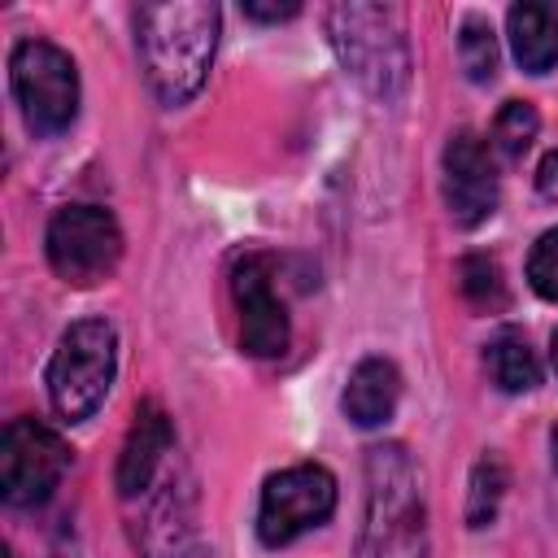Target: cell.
Instances as JSON below:
<instances>
[{
  "label": "cell",
  "mask_w": 558,
  "mask_h": 558,
  "mask_svg": "<svg viewBox=\"0 0 558 558\" xmlns=\"http://www.w3.org/2000/svg\"><path fill=\"white\" fill-rule=\"evenodd\" d=\"M218 4L205 0H166L140 4L135 44L144 61V78L161 105H187L209 74L218 48Z\"/></svg>",
  "instance_id": "1"
},
{
  "label": "cell",
  "mask_w": 558,
  "mask_h": 558,
  "mask_svg": "<svg viewBox=\"0 0 558 558\" xmlns=\"http://www.w3.org/2000/svg\"><path fill=\"white\" fill-rule=\"evenodd\" d=\"M427 506L418 493V471L405 445L366 449V506L357 532V558H427Z\"/></svg>",
  "instance_id": "2"
},
{
  "label": "cell",
  "mask_w": 558,
  "mask_h": 558,
  "mask_svg": "<svg viewBox=\"0 0 558 558\" xmlns=\"http://www.w3.org/2000/svg\"><path fill=\"white\" fill-rule=\"evenodd\" d=\"M327 35L340 65L353 74L362 92L392 105L410 87V44L401 26V9L392 4H331Z\"/></svg>",
  "instance_id": "3"
},
{
  "label": "cell",
  "mask_w": 558,
  "mask_h": 558,
  "mask_svg": "<svg viewBox=\"0 0 558 558\" xmlns=\"http://www.w3.org/2000/svg\"><path fill=\"white\" fill-rule=\"evenodd\" d=\"M118 371V336L105 318H78L52 349L48 362V397L52 410L70 423H83L100 410Z\"/></svg>",
  "instance_id": "4"
},
{
  "label": "cell",
  "mask_w": 558,
  "mask_h": 558,
  "mask_svg": "<svg viewBox=\"0 0 558 558\" xmlns=\"http://www.w3.org/2000/svg\"><path fill=\"white\" fill-rule=\"evenodd\" d=\"M13 100L35 135H61L78 113V70L48 39H22L9 57Z\"/></svg>",
  "instance_id": "5"
},
{
  "label": "cell",
  "mask_w": 558,
  "mask_h": 558,
  "mask_svg": "<svg viewBox=\"0 0 558 558\" xmlns=\"http://www.w3.org/2000/svg\"><path fill=\"white\" fill-rule=\"evenodd\" d=\"M122 257L118 218L100 205H65L48 222V262L74 288H96Z\"/></svg>",
  "instance_id": "6"
},
{
  "label": "cell",
  "mask_w": 558,
  "mask_h": 558,
  "mask_svg": "<svg viewBox=\"0 0 558 558\" xmlns=\"http://www.w3.org/2000/svg\"><path fill=\"white\" fill-rule=\"evenodd\" d=\"M336 510V480L327 466L318 462H301L288 466L279 475L266 480L262 488V506H257V536L275 549L296 541L301 532L327 523Z\"/></svg>",
  "instance_id": "7"
},
{
  "label": "cell",
  "mask_w": 558,
  "mask_h": 558,
  "mask_svg": "<svg viewBox=\"0 0 558 558\" xmlns=\"http://www.w3.org/2000/svg\"><path fill=\"white\" fill-rule=\"evenodd\" d=\"M70 466L65 440L39 418H13L0 436V493L9 506H39Z\"/></svg>",
  "instance_id": "8"
},
{
  "label": "cell",
  "mask_w": 558,
  "mask_h": 558,
  "mask_svg": "<svg viewBox=\"0 0 558 558\" xmlns=\"http://www.w3.org/2000/svg\"><path fill=\"white\" fill-rule=\"evenodd\" d=\"M231 292L240 310V349L248 357H279L288 349V310L275 292V257L244 253L231 270Z\"/></svg>",
  "instance_id": "9"
},
{
  "label": "cell",
  "mask_w": 558,
  "mask_h": 558,
  "mask_svg": "<svg viewBox=\"0 0 558 558\" xmlns=\"http://www.w3.org/2000/svg\"><path fill=\"white\" fill-rule=\"evenodd\" d=\"M488 148L475 131H453L445 144V205L458 227H480L497 209V166Z\"/></svg>",
  "instance_id": "10"
},
{
  "label": "cell",
  "mask_w": 558,
  "mask_h": 558,
  "mask_svg": "<svg viewBox=\"0 0 558 558\" xmlns=\"http://www.w3.org/2000/svg\"><path fill=\"white\" fill-rule=\"evenodd\" d=\"M170 453H174V427H170V418H166V410L157 401H144L135 410V423H131L122 458H118V493L126 501L144 497L157 484V475H161Z\"/></svg>",
  "instance_id": "11"
},
{
  "label": "cell",
  "mask_w": 558,
  "mask_h": 558,
  "mask_svg": "<svg viewBox=\"0 0 558 558\" xmlns=\"http://www.w3.org/2000/svg\"><path fill=\"white\" fill-rule=\"evenodd\" d=\"M192 541H196V527H192V493L183 480H166L161 493L153 497L148 506V519L140 523V545H144V558H192Z\"/></svg>",
  "instance_id": "12"
},
{
  "label": "cell",
  "mask_w": 558,
  "mask_h": 558,
  "mask_svg": "<svg viewBox=\"0 0 558 558\" xmlns=\"http://www.w3.org/2000/svg\"><path fill=\"white\" fill-rule=\"evenodd\" d=\"M397 401H401V375H397V366L388 357H362L353 366L349 384H344V397H340L349 423H357V427L388 423Z\"/></svg>",
  "instance_id": "13"
},
{
  "label": "cell",
  "mask_w": 558,
  "mask_h": 558,
  "mask_svg": "<svg viewBox=\"0 0 558 558\" xmlns=\"http://www.w3.org/2000/svg\"><path fill=\"white\" fill-rule=\"evenodd\" d=\"M510 48L527 74L558 65V0H523L510 9Z\"/></svg>",
  "instance_id": "14"
},
{
  "label": "cell",
  "mask_w": 558,
  "mask_h": 558,
  "mask_svg": "<svg viewBox=\"0 0 558 558\" xmlns=\"http://www.w3.org/2000/svg\"><path fill=\"white\" fill-rule=\"evenodd\" d=\"M484 371L501 392H532L541 384V362L519 327H501L484 344Z\"/></svg>",
  "instance_id": "15"
},
{
  "label": "cell",
  "mask_w": 558,
  "mask_h": 558,
  "mask_svg": "<svg viewBox=\"0 0 558 558\" xmlns=\"http://www.w3.org/2000/svg\"><path fill=\"white\" fill-rule=\"evenodd\" d=\"M458 288H462V296L475 305V310H484V314H497V310H506V279H501V266L488 257V253H471V257H462L458 262Z\"/></svg>",
  "instance_id": "16"
},
{
  "label": "cell",
  "mask_w": 558,
  "mask_h": 558,
  "mask_svg": "<svg viewBox=\"0 0 558 558\" xmlns=\"http://www.w3.org/2000/svg\"><path fill=\"white\" fill-rule=\"evenodd\" d=\"M506 462L497 453H484L471 471V497H466V523L471 527H488L497 519V506L506 497Z\"/></svg>",
  "instance_id": "17"
},
{
  "label": "cell",
  "mask_w": 558,
  "mask_h": 558,
  "mask_svg": "<svg viewBox=\"0 0 558 558\" xmlns=\"http://www.w3.org/2000/svg\"><path fill=\"white\" fill-rule=\"evenodd\" d=\"M536 131H541L536 105H532V100H506L501 113H497V122H493V148H497L506 161H519V157L532 148Z\"/></svg>",
  "instance_id": "18"
},
{
  "label": "cell",
  "mask_w": 558,
  "mask_h": 558,
  "mask_svg": "<svg viewBox=\"0 0 558 558\" xmlns=\"http://www.w3.org/2000/svg\"><path fill=\"white\" fill-rule=\"evenodd\" d=\"M458 57H462V70L471 83H488L493 70H497V35L484 17H466L462 31H458Z\"/></svg>",
  "instance_id": "19"
},
{
  "label": "cell",
  "mask_w": 558,
  "mask_h": 558,
  "mask_svg": "<svg viewBox=\"0 0 558 558\" xmlns=\"http://www.w3.org/2000/svg\"><path fill=\"white\" fill-rule=\"evenodd\" d=\"M527 283L545 296V301H558V227L545 231L532 253H527Z\"/></svg>",
  "instance_id": "20"
},
{
  "label": "cell",
  "mask_w": 558,
  "mask_h": 558,
  "mask_svg": "<svg viewBox=\"0 0 558 558\" xmlns=\"http://www.w3.org/2000/svg\"><path fill=\"white\" fill-rule=\"evenodd\" d=\"M296 13H301L296 0H283V4H257V0H248L244 4V17H253V22H288Z\"/></svg>",
  "instance_id": "21"
},
{
  "label": "cell",
  "mask_w": 558,
  "mask_h": 558,
  "mask_svg": "<svg viewBox=\"0 0 558 558\" xmlns=\"http://www.w3.org/2000/svg\"><path fill=\"white\" fill-rule=\"evenodd\" d=\"M536 187H541V196L558 201V148L541 157V170H536Z\"/></svg>",
  "instance_id": "22"
},
{
  "label": "cell",
  "mask_w": 558,
  "mask_h": 558,
  "mask_svg": "<svg viewBox=\"0 0 558 558\" xmlns=\"http://www.w3.org/2000/svg\"><path fill=\"white\" fill-rule=\"evenodd\" d=\"M549 353H554V371H558V331H554V349Z\"/></svg>",
  "instance_id": "23"
},
{
  "label": "cell",
  "mask_w": 558,
  "mask_h": 558,
  "mask_svg": "<svg viewBox=\"0 0 558 558\" xmlns=\"http://www.w3.org/2000/svg\"><path fill=\"white\" fill-rule=\"evenodd\" d=\"M554 466H558V427H554Z\"/></svg>",
  "instance_id": "24"
},
{
  "label": "cell",
  "mask_w": 558,
  "mask_h": 558,
  "mask_svg": "<svg viewBox=\"0 0 558 558\" xmlns=\"http://www.w3.org/2000/svg\"><path fill=\"white\" fill-rule=\"evenodd\" d=\"M4 558H13V554H9V549H4Z\"/></svg>",
  "instance_id": "25"
}]
</instances>
